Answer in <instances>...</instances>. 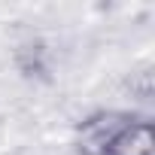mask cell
I'll list each match as a JSON object with an SVG mask.
<instances>
[{"label":"cell","mask_w":155,"mask_h":155,"mask_svg":"<svg viewBox=\"0 0 155 155\" xmlns=\"http://www.w3.org/2000/svg\"><path fill=\"white\" fill-rule=\"evenodd\" d=\"M73 146L79 155H155V125L137 110H97L76 122Z\"/></svg>","instance_id":"obj_1"}]
</instances>
